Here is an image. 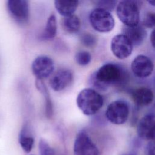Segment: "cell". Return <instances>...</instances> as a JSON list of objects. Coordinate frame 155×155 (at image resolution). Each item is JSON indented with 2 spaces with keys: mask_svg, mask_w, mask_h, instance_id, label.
<instances>
[{
  "mask_svg": "<svg viewBox=\"0 0 155 155\" xmlns=\"http://www.w3.org/2000/svg\"><path fill=\"white\" fill-rule=\"evenodd\" d=\"M124 78V72L118 65L107 63L101 66L91 78V82L96 89L104 90L110 85L116 84Z\"/></svg>",
  "mask_w": 155,
  "mask_h": 155,
  "instance_id": "1",
  "label": "cell"
},
{
  "mask_svg": "<svg viewBox=\"0 0 155 155\" xmlns=\"http://www.w3.org/2000/svg\"><path fill=\"white\" fill-rule=\"evenodd\" d=\"M76 104L79 110L87 116L96 114L102 107V96L94 89L87 88L82 90L76 98Z\"/></svg>",
  "mask_w": 155,
  "mask_h": 155,
  "instance_id": "2",
  "label": "cell"
},
{
  "mask_svg": "<svg viewBox=\"0 0 155 155\" xmlns=\"http://www.w3.org/2000/svg\"><path fill=\"white\" fill-rule=\"evenodd\" d=\"M116 13L119 20L125 26L133 27L139 24V8L136 1H120L116 7Z\"/></svg>",
  "mask_w": 155,
  "mask_h": 155,
  "instance_id": "3",
  "label": "cell"
},
{
  "mask_svg": "<svg viewBox=\"0 0 155 155\" xmlns=\"http://www.w3.org/2000/svg\"><path fill=\"white\" fill-rule=\"evenodd\" d=\"M89 21L92 27L101 33H107L114 27V19L110 12L96 8L89 15Z\"/></svg>",
  "mask_w": 155,
  "mask_h": 155,
  "instance_id": "4",
  "label": "cell"
},
{
  "mask_svg": "<svg viewBox=\"0 0 155 155\" xmlns=\"http://www.w3.org/2000/svg\"><path fill=\"white\" fill-rule=\"evenodd\" d=\"M129 111V106L126 102L117 100L108 105L105 111V116L111 123L120 125L127 120Z\"/></svg>",
  "mask_w": 155,
  "mask_h": 155,
  "instance_id": "5",
  "label": "cell"
},
{
  "mask_svg": "<svg viewBox=\"0 0 155 155\" xmlns=\"http://www.w3.org/2000/svg\"><path fill=\"white\" fill-rule=\"evenodd\" d=\"M73 154L74 155H99V151L87 133L81 131L76 137Z\"/></svg>",
  "mask_w": 155,
  "mask_h": 155,
  "instance_id": "6",
  "label": "cell"
},
{
  "mask_svg": "<svg viewBox=\"0 0 155 155\" xmlns=\"http://www.w3.org/2000/svg\"><path fill=\"white\" fill-rule=\"evenodd\" d=\"M54 69V62L47 56L36 57L31 64V70L36 79L43 80L49 77Z\"/></svg>",
  "mask_w": 155,
  "mask_h": 155,
  "instance_id": "7",
  "label": "cell"
},
{
  "mask_svg": "<svg viewBox=\"0 0 155 155\" xmlns=\"http://www.w3.org/2000/svg\"><path fill=\"white\" fill-rule=\"evenodd\" d=\"M8 12L13 19L20 24L26 23L29 18V3L25 0H9L7 2Z\"/></svg>",
  "mask_w": 155,
  "mask_h": 155,
  "instance_id": "8",
  "label": "cell"
},
{
  "mask_svg": "<svg viewBox=\"0 0 155 155\" xmlns=\"http://www.w3.org/2000/svg\"><path fill=\"white\" fill-rule=\"evenodd\" d=\"M133 45L124 34L114 36L111 42V50L113 54L118 59H124L131 55Z\"/></svg>",
  "mask_w": 155,
  "mask_h": 155,
  "instance_id": "9",
  "label": "cell"
},
{
  "mask_svg": "<svg viewBox=\"0 0 155 155\" xmlns=\"http://www.w3.org/2000/svg\"><path fill=\"white\" fill-rule=\"evenodd\" d=\"M137 131L140 138L155 140V113H148L142 117L138 123Z\"/></svg>",
  "mask_w": 155,
  "mask_h": 155,
  "instance_id": "10",
  "label": "cell"
},
{
  "mask_svg": "<svg viewBox=\"0 0 155 155\" xmlns=\"http://www.w3.org/2000/svg\"><path fill=\"white\" fill-rule=\"evenodd\" d=\"M131 68L136 76L145 78L151 74L154 69V64L148 56L138 55L132 61Z\"/></svg>",
  "mask_w": 155,
  "mask_h": 155,
  "instance_id": "11",
  "label": "cell"
},
{
  "mask_svg": "<svg viewBox=\"0 0 155 155\" xmlns=\"http://www.w3.org/2000/svg\"><path fill=\"white\" fill-rule=\"evenodd\" d=\"M73 73L68 69L58 70L50 79L49 85L55 91H60L67 87L72 82Z\"/></svg>",
  "mask_w": 155,
  "mask_h": 155,
  "instance_id": "12",
  "label": "cell"
},
{
  "mask_svg": "<svg viewBox=\"0 0 155 155\" xmlns=\"http://www.w3.org/2000/svg\"><path fill=\"white\" fill-rule=\"evenodd\" d=\"M123 34L131 42L133 45H139L145 39L147 33L144 26L138 24L133 27L125 26L123 28Z\"/></svg>",
  "mask_w": 155,
  "mask_h": 155,
  "instance_id": "13",
  "label": "cell"
},
{
  "mask_svg": "<svg viewBox=\"0 0 155 155\" xmlns=\"http://www.w3.org/2000/svg\"><path fill=\"white\" fill-rule=\"evenodd\" d=\"M131 96L134 103L141 107L149 105L154 99L153 92L147 87H140L134 90L131 93Z\"/></svg>",
  "mask_w": 155,
  "mask_h": 155,
  "instance_id": "14",
  "label": "cell"
},
{
  "mask_svg": "<svg viewBox=\"0 0 155 155\" xmlns=\"http://www.w3.org/2000/svg\"><path fill=\"white\" fill-rule=\"evenodd\" d=\"M35 85L38 91L44 96L45 101V115L47 117L51 118L53 113V107L49 91L42 80L36 79Z\"/></svg>",
  "mask_w": 155,
  "mask_h": 155,
  "instance_id": "15",
  "label": "cell"
},
{
  "mask_svg": "<svg viewBox=\"0 0 155 155\" xmlns=\"http://www.w3.org/2000/svg\"><path fill=\"white\" fill-rule=\"evenodd\" d=\"M54 7L58 12L64 17L74 15L76 10L79 1H55Z\"/></svg>",
  "mask_w": 155,
  "mask_h": 155,
  "instance_id": "16",
  "label": "cell"
},
{
  "mask_svg": "<svg viewBox=\"0 0 155 155\" xmlns=\"http://www.w3.org/2000/svg\"><path fill=\"white\" fill-rule=\"evenodd\" d=\"M63 29L68 33L74 34L79 31L81 27V21L75 15L64 17L61 21Z\"/></svg>",
  "mask_w": 155,
  "mask_h": 155,
  "instance_id": "17",
  "label": "cell"
},
{
  "mask_svg": "<svg viewBox=\"0 0 155 155\" xmlns=\"http://www.w3.org/2000/svg\"><path fill=\"white\" fill-rule=\"evenodd\" d=\"M19 142L23 149L26 153L31 151L34 145V139L33 136L29 133L27 127L24 126L19 134Z\"/></svg>",
  "mask_w": 155,
  "mask_h": 155,
  "instance_id": "18",
  "label": "cell"
},
{
  "mask_svg": "<svg viewBox=\"0 0 155 155\" xmlns=\"http://www.w3.org/2000/svg\"><path fill=\"white\" fill-rule=\"evenodd\" d=\"M56 31V18L54 14H51L47 19L46 25L42 34V37L45 39H53L55 37Z\"/></svg>",
  "mask_w": 155,
  "mask_h": 155,
  "instance_id": "19",
  "label": "cell"
},
{
  "mask_svg": "<svg viewBox=\"0 0 155 155\" xmlns=\"http://www.w3.org/2000/svg\"><path fill=\"white\" fill-rule=\"evenodd\" d=\"M91 59L90 53L87 51H80L76 53L75 55V60L76 63L81 66L88 65Z\"/></svg>",
  "mask_w": 155,
  "mask_h": 155,
  "instance_id": "20",
  "label": "cell"
},
{
  "mask_svg": "<svg viewBox=\"0 0 155 155\" xmlns=\"http://www.w3.org/2000/svg\"><path fill=\"white\" fill-rule=\"evenodd\" d=\"M81 42L85 47H93L96 44V37L91 33H84L80 36Z\"/></svg>",
  "mask_w": 155,
  "mask_h": 155,
  "instance_id": "21",
  "label": "cell"
},
{
  "mask_svg": "<svg viewBox=\"0 0 155 155\" xmlns=\"http://www.w3.org/2000/svg\"><path fill=\"white\" fill-rule=\"evenodd\" d=\"M40 155H54V150L44 139H41L39 142Z\"/></svg>",
  "mask_w": 155,
  "mask_h": 155,
  "instance_id": "22",
  "label": "cell"
},
{
  "mask_svg": "<svg viewBox=\"0 0 155 155\" xmlns=\"http://www.w3.org/2000/svg\"><path fill=\"white\" fill-rule=\"evenodd\" d=\"M96 4V8H102L108 12L112 11L115 6L116 5L117 2L116 1H107V0H102L97 1L94 2Z\"/></svg>",
  "mask_w": 155,
  "mask_h": 155,
  "instance_id": "23",
  "label": "cell"
},
{
  "mask_svg": "<svg viewBox=\"0 0 155 155\" xmlns=\"http://www.w3.org/2000/svg\"><path fill=\"white\" fill-rule=\"evenodd\" d=\"M142 25L147 28L155 27V12L147 13L143 19Z\"/></svg>",
  "mask_w": 155,
  "mask_h": 155,
  "instance_id": "24",
  "label": "cell"
},
{
  "mask_svg": "<svg viewBox=\"0 0 155 155\" xmlns=\"http://www.w3.org/2000/svg\"><path fill=\"white\" fill-rule=\"evenodd\" d=\"M145 155H155V140L149 142L145 151Z\"/></svg>",
  "mask_w": 155,
  "mask_h": 155,
  "instance_id": "25",
  "label": "cell"
},
{
  "mask_svg": "<svg viewBox=\"0 0 155 155\" xmlns=\"http://www.w3.org/2000/svg\"><path fill=\"white\" fill-rule=\"evenodd\" d=\"M150 41L152 45L155 48V28L152 31L150 36Z\"/></svg>",
  "mask_w": 155,
  "mask_h": 155,
  "instance_id": "26",
  "label": "cell"
},
{
  "mask_svg": "<svg viewBox=\"0 0 155 155\" xmlns=\"http://www.w3.org/2000/svg\"><path fill=\"white\" fill-rule=\"evenodd\" d=\"M148 2L150 5H151L152 6L155 7V1H148Z\"/></svg>",
  "mask_w": 155,
  "mask_h": 155,
  "instance_id": "27",
  "label": "cell"
},
{
  "mask_svg": "<svg viewBox=\"0 0 155 155\" xmlns=\"http://www.w3.org/2000/svg\"><path fill=\"white\" fill-rule=\"evenodd\" d=\"M122 155H136V154H134V153H126V154H122Z\"/></svg>",
  "mask_w": 155,
  "mask_h": 155,
  "instance_id": "28",
  "label": "cell"
}]
</instances>
